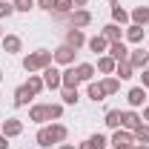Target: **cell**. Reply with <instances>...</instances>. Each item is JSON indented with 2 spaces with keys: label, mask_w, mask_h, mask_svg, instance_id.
I'll return each mask as SVG.
<instances>
[{
  "label": "cell",
  "mask_w": 149,
  "mask_h": 149,
  "mask_svg": "<svg viewBox=\"0 0 149 149\" xmlns=\"http://www.w3.org/2000/svg\"><path fill=\"white\" fill-rule=\"evenodd\" d=\"M55 63V57H52V52L49 49H35V52H29V55L23 57V69L29 74H37V72H43L46 66H52Z\"/></svg>",
  "instance_id": "6da1fadb"
},
{
  "label": "cell",
  "mask_w": 149,
  "mask_h": 149,
  "mask_svg": "<svg viewBox=\"0 0 149 149\" xmlns=\"http://www.w3.org/2000/svg\"><path fill=\"white\" fill-rule=\"evenodd\" d=\"M40 77H43V83H46V89H52V92L63 86V69H57L55 63H52V66H46V69L40 72Z\"/></svg>",
  "instance_id": "7a4b0ae2"
},
{
  "label": "cell",
  "mask_w": 149,
  "mask_h": 149,
  "mask_svg": "<svg viewBox=\"0 0 149 149\" xmlns=\"http://www.w3.org/2000/svg\"><path fill=\"white\" fill-rule=\"evenodd\" d=\"M86 40H89V37L83 35V29H74V26H69V29H66V35H63V43H66V46H72L74 52H80V49L86 46Z\"/></svg>",
  "instance_id": "3957f363"
},
{
  "label": "cell",
  "mask_w": 149,
  "mask_h": 149,
  "mask_svg": "<svg viewBox=\"0 0 149 149\" xmlns=\"http://www.w3.org/2000/svg\"><path fill=\"white\" fill-rule=\"evenodd\" d=\"M74 55H77V52H74L72 46H66V43H60L55 52H52V57H55L57 66H74Z\"/></svg>",
  "instance_id": "277c9868"
},
{
  "label": "cell",
  "mask_w": 149,
  "mask_h": 149,
  "mask_svg": "<svg viewBox=\"0 0 149 149\" xmlns=\"http://www.w3.org/2000/svg\"><path fill=\"white\" fill-rule=\"evenodd\" d=\"M129 46H126V40H115V43H109V49H106V55L115 60V63H120V60H129Z\"/></svg>",
  "instance_id": "5b68a950"
},
{
  "label": "cell",
  "mask_w": 149,
  "mask_h": 149,
  "mask_svg": "<svg viewBox=\"0 0 149 149\" xmlns=\"http://www.w3.org/2000/svg\"><path fill=\"white\" fill-rule=\"evenodd\" d=\"M109 143H112V149L115 146H135V135H132L129 129H115L112 132V138H109Z\"/></svg>",
  "instance_id": "8992f818"
},
{
  "label": "cell",
  "mask_w": 149,
  "mask_h": 149,
  "mask_svg": "<svg viewBox=\"0 0 149 149\" xmlns=\"http://www.w3.org/2000/svg\"><path fill=\"white\" fill-rule=\"evenodd\" d=\"M0 132H3L9 141H12V138H20V135H23V120H20V118H6L3 126H0Z\"/></svg>",
  "instance_id": "52a82bcc"
},
{
  "label": "cell",
  "mask_w": 149,
  "mask_h": 149,
  "mask_svg": "<svg viewBox=\"0 0 149 149\" xmlns=\"http://www.w3.org/2000/svg\"><path fill=\"white\" fill-rule=\"evenodd\" d=\"M0 46H3L6 55H20V52H23V40H20V35H3Z\"/></svg>",
  "instance_id": "ba28073f"
},
{
  "label": "cell",
  "mask_w": 149,
  "mask_h": 149,
  "mask_svg": "<svg viewBox=\"0 0 149 149\" xmlns=\"http://www.w3.org/2000/svg\"><path fill=\"white\" fill-rule=\"evenodd\" d=\"M143 37H146V26H135V23L123 26V40L126 43H143Z\"/></svg>",
  "instance_id": "9c48e42d"
},
{
  "label": "cell",
  "mask_w": 149,
  "mask_h": 149,
  "mask_svg": "<svg viewBox=\"0 0 149 149\" xmlns=\"http://www.w3.org/2000/svg\"><path fill=\"white\" fill-rule=\"evenodd\" d=\"M141 123H143V118H141V115H138L135 109H123V115H120V126H123V129L135 132L138 126H141Z\"/></svg>",
  "instance_id": "30bf717a"
},
{
  "label": "cell",
  "mask_w": 149,
  "mask_h": 149,
  "mask_svg": "<svg viewBox=\"0 0 149 149\" xmlns=\"http://www.w3.org/2000/svg\"><path fill=\"white\" fill-rule=\"evenodd\" d=\"M126 103H129V109L143 106V103H146V89H143V86H132L129 92H126Z\"/></svg>",
  "instance_id": "8fae6325"
},
{
  "label": "cell",
  "mask_w": 149,
  "mask_h": 149,
  "mask_svg": "<svg viewBox=\"0 0 149 149\" xmlns=\"http://www.w3.org/2000/svg\"><path fill=\"white\" fill-rule=\"evenodd\" d=\"M129 63H132L135 72H143V69L149 66V52H143V49H132V52H129Z\"/></svg>",
  "instance_id": "7c38bea8"
},
{
  "label": "cell",
  "mask_w": 149,
  "mask_h": 149,
  "mask_svg": "<svg viewBox=\"0 0 149 149\" xmlns=\"http://www.w3.org/2000/svg\"><path fill=\"white\" fill-rule=\"evenodd\" d=\"M92 12L89 9H74L72 12V26L74 29H86V26H92Z\"/></svg>",
  "instance_id": "4fadbf2b"
},
{
  "label": "cell",
  "mask_w": 149,
  "mask_h": 149,
  "mask_svg": "<svg viewBox=\"0 0 149 149\" xmlns=\"http://www.w3.org/2000/svg\"><path fill=\"white\" fill-rule=\"evenodd\" d=\"M86 49H89V52H95V55L100 57V55H106V49H109V40H106L103 35H95V37H89V40H86Z\"/></svg>",
  "instance_id": "5bb4252c"
},
{
  "label": "cell",
  "mask_w": 149,
  "mask_h": 149,
  "mask_svg": "<svg viewBox=\"0 0 149 149\" xmlns=\"http://www.w3.org/2000/svg\"><path fill=\"white\" fill-rule=\"evenodd\" d=\"M29 120H32V123H37V126H43V123L49 120L46 103H35V106H29Z\"/></svg>",
  "instance_id": "9a60e30c"
},
{
  "label": "cell",
  "mask_w": 149,
  "mask_h": 149,
  "mask_svg": "<svg viewBox=\"0 0 149 149\" xmlns=\"http://www.w3.org/2000/svg\"><path fill=\"white\" fill-rule=\"evenodd\" d=\"M95 72H97V69H95L92 63H77V66H74V74H77L80 83H92V80H95Z\"/></svg>",
  "instance_id": "2e32d148"
},
{
  "label": "cell",
  "mask_w": 149,
  "mask_h": 149,
  "mask_svg": "<svg viewBox=\"0 0 149 149\" xmlns=\"http://www.w3.org/2000/svg\"><path fill=\"white\" fill-rule=\"evenodd\" d=\"M129 20L135 26H149V6H135L129 12Z\"/></svg>",
  "instance_id": "e0dca14e"
},
{
  "label": "cell",
  "mask_w": 149,
  "mask_h": 149,
  "mask_svg": "<svg viewBox=\"0 0 149 149\" xmlns=\"http://www.w3.org/2000/svg\"><path fill=\"white\" fill-rule=\"evenodd\" d=\"M100 35L106 37L109 43H115V40H123V26H118V23H106V26L100 29Z\"/></svg>",
  "instance_id": "ac0fdd59"
},
{
  "label": "cell",
  "mask_w": 149,
  "mask_h": 149,
  "mask_svg": "<svg viewBox=\"0 0 149 149\" xmlns=\"http://www.w3.org/2000/svg\"><path fill=\"white\" fill-rule=\"evenodd\" d=\"M86 97H89V100H95V103L106 100V92H103L100 80H92V83H86Z\"/></svg>",
  "instance_id": "d6986e66"
},
{
  "label": "cell",
  "mask_w": 149,
  "mask_h": 149,
  "mask_svg": "<svg viewBox=\"0 0 149 149\" xmlns=\"http://www.w3.org/2000/svg\"><path fill=\"white\" fill-rule=\"evenodd\" d=\"M49 132H52V141L55 143H66V138H69V126L66 123H57V120H52Z\"/></svg>",
  "instance_id": "ffe728a7"
},
{
  "label": "cell",
  "mask_w": 149,
  "mask_h": 149,
  "mask_svg": "<svg viewBox=\"0 0 149 149\" xmlns=\"http://www.w3.org/2000/svg\"><path fill=\"white\" fill-rule=\"evenodd\" d=\"M32 97H35V95L29 92V86L23 83V86H17V89H15V106H17V109L29 106V100H32Z\"/></svg>",
  "instance_id": "44dd1931"
},
{
  "label": "cell",
  "mask_w": 149,
  "mask_h": 149,
  "mask_svg": "<svg viewBox=\"0 0 149 149\" xmlns=\"http://www.w3.org/2000/svg\"><path fill=\"white\" fill-rule=\"evenodd\" d=\"M35 143L40 149H49V146H55V141H52V132H49V126H40L35 135Z\"/></svg>",
  "instance_id": "7402d4cb"
},
{
  "label": "cell",
  "mask_w": 149,
  "mask_h": 149,
  "mask_svg": "<svg viewBox=\"0 0 149 149\" xmlns=\"http://www.w3.org/2000/svg\"><path fill=\"white\" fill-rule=\"evenodd\" d=\"M77 86H80V80L74 74V66H63V86L60 89H77Z\"/></svg>",
  "instance_id": "603a6c76"
},
{
  "label": "cell",
  "mask_w": 149,
  "mask_h": 149,
  "mask_svg": "<svg viewBox=\"0 0 149 149\" xmlns=\"http://www.w3.org/2000/svg\"><path fill=\"white\" fill-rule=\"evenodd\" d=\"M112 23H118V26H129V23H132V20H129V12H126L123 6H118V3L112 6Z\"/></svg>",
  "instance_id": "cb8c5ba5"
},
{
  "label": "cell",
  "mask_w": 149,
  "mask_h": 149,
  "mask_svg": "<svg viewBox=\"0 0 149 149\" xmlns=\"http://www.w3.org/2000/svg\"><path fill=\"white\" fill-rule=\"evenodd\" d=\"M115 77H118V80H129V77H135V69H132L129 60H120V63L115 66Z\"/></svg>",
  "instance_id": "d4e9b609"
},
{
  "label": "cell",
  "mask_w": 149,
  "mask_h": 149,
  "mask_svg": "<svg viewBox=\"0 0 149 149\" xmlns=\"http://www.w3.org/2000/svg\"><path fill=\"white\" fill-rule=\"evenodd\" d=\"M120 115H123L120 109H106V115H103V123H106L112 132H115V129H120Z\"/></svg>",
  "instance_id": "484cf974"
},
{
  "label": "cell",
  "mask_w": 149,
  "mask_h": 149,
  "mask_svg": "<svg viewBox=\"0 0 149 149\" xmlns=\"http://www.w3.org/2000/svg\"><path fill=\"white\" fill-rule=\"evenodd\" d=\"M115 66H118V63H115L109 55H100V57H97V72L103 74V77H106V74H115Z\"/></svg>",
  "instance_id": "4316f807"
},
{
  "label": "cell",
  "mask_w": 149,
  "mask_h": 149,
  "mask_svg": "<svg viewBox=\"0 0 149 149\" xmlns=\"http://www.w3.org/2000/svg\"><path fill=\"white\" fill-rule=\"evenodd\" d=\"M100 86H103L106 95H118V92H120V80H118L115 74H106V77L100 80Z\"/></svg>",
  "instance_id": "83f0119b"
},
{
  "label": "cell",
  "mask_w": 149,
  "mask_h": 149,
  "mask_svg": "<svg viewBox=\"0 0 149 149\" xmlns=\"http://www.w3.org/2000/svg\"><path fill=\"white\" fill-rule=\"evenodd\" d=\"M26 86H29V92L35 95H40L43 92V89H46V83H43V77H40V74H29V80H26Z\"/></svg>",
  "instance_id": "f1b7e54d"
},
{
  "label": "cell",
  "mask_w": 149,
  "mask_h": 149,
  "mask_svg": "<svg viewBox=\"0 0 149 149\" xmlns=\"http://www.w3.org/2000/svg\"><path fill=\"white\" fill-rule=\"evenodd\" d=\"M60 97H63V106H77L80 92L77 89H60Z\"/></svg>",
  "instance_id": "f546056e"
},
{
  "label": "cell",
  "mask_w": 149,
  "mask_h": 149,
  "mask_svg": "<svg viewBox=\"0 0 149 149\" xmlns=\"http://www.w3.org/2000/svg\"><path fill=\"white\" fill-rule=\"evenodd\" d=\"M132 135H135V143H149V123H141Z\"/></svg>",
  "instance_id": "4dcf8cb0"
},
{
  "label": "cell",
  "mask_w": 149,
  "mask_h": 149,
  "mask_svg": "<svg viewBox=\"0 0 149 149\" xmlns=\"http://www.w3.org/2000/svg\"><path fill=\"white\" fill-rule=\"evenodd\" d=\"M46 112H49V120H60L63 118V103H46Z\"/></svg>",
  "instance_id": "1f68e13d"
},
{
  "label": "cell",
  "mask_w": 149,
  "mask_h": 149,
  "mask_svg": "<svg viewBox=\"0 0 149 149\" xmlns=\"http://www.w3.org/2000/svg\"><path fill=\"white\" fill-rule=\"evenodd\" d=\"M89 141H92V146H95V149H106V146H109V138H106V135H100V132L89 135Z\"/></svg>",
  "instance_id": "d6a6232c"
},
{
  "label": "cell",
  "mask_w": 149,
  "mask_h": 149,
  "mask_svg": "<svg viewBox=\"0 0 149 149\" xmlns=\"http://www.w3.org/2000/svg\"><path fill=\"white\" fill-rule=\"evenodd\" d=\"M12 3H15V12H26V15H29V12L37 6L35 0H12Z\"/></svg>",
  "instance_id": "836d02e7"
},
{
  "label": "cell",
  "mask_w": 149,
  "mask_h": 149,
  "mask_svg": "<svg viewBox=\"0 0 149 149\" xmlns=\"http://www.w3.org/2000/svg\"><path fill=\"white\" fill-rule=\"evenodd\" d=\"M55 12H60V15H72V12H74L72 0H57V3H55Z\"/></svg>",
  "instance_id": "e575fe53"
},
{
  "label": "cell",
  "mask_w": 149,
  "mask_h": 149,
  "mask_svg": "<svg viewBox=\"0 0 149 149\" xmlns=\"http://www.w3.org/2000/svg\"><path fill=\"white\" fill-rule=\"evenodd\" d=\"M12 15H15V3L0 0V20H3V17H12Z\"/></svg>",
  "instance_id": "d590c367"
},
{
  "label": "cell",
  "mask_w": 149,
  "mask_h": 149,
  "mask_svg": "<svg viewBox=\"0 0 149 149\" xmlns=\"http://www.w3.org/2000/svg\"><path fill=\"white\" fill-rule=\"evenodd\" d=\"M35 3H37V9H43V12H49V15H52L57 0H35Z\"/></svg>",
  "instance_id": "8d00e7d4"
},
{
  "label": "cell",
  "mask_w": 149,
  "mask_h": 149,
  "mask_svg": "<svg viewBox=\"0 0 149 149\" xmlns=\"http://www.w3.org/2000/svg\"><path fill=\"white\" fill-rule=\"evenodd\" d=\"M141 86H143V89H149V66L141 72Z\"/></svg>",
  "instance_id": "74e56055"
},
{
  "label": "cell",
  "mask_w": 149,
  "mask_h": 149,
  "mask_svg": "<svg viewBox=\"0 0 149 149\" xmlns=\"http://www.w3.org/2000/svg\"><path fill=\"white\" fill-rule=\"evenodd\" d=\"M86 3H89V0H72V6H74V9H86Z\"/></svg>",
  "instance_id": "f35d334b"
},
{
  "label": "cell",
  "mask_w": 149,
  "mask_h": 149,
  "mask_svg": "<svg viewBox=\"0 0 149 149\" xmlns=\"http://www.w3.org/2000/svg\"><path fill=\"white\" fill-rule=\"evenodd\" d=\"M0 149H9V138H6L3 132H0Z\"/></svg>",
  "instance_id": "ab89813d"
},
{
  "label": "cell",
  "mask_w": 149,
  "mask_h": 149,
  "mask_svg": "<svg viewBox=\"0 0 149 149\" xmlns=\"http://www.w3.org/2000/svg\"><path fill=\"white\" fill-rule=\"evenodd\" d=\"M77 149H95V146H92V141H89V138H86V141H83V143H77Z\"/></svg>",
  "instance_id": "60d3db41"
},
{
  "label": "cell",
  "mask_w": 149,
  "mask_h": 149,
  "mask_svg": "<svg viewBox=\"0 0 149 149\" xmlns=\"http://www.w3.org/2000/svg\"><path fill=\"white\" fill-rule=\"evenodd\" d=\"M141 118H143V123H149V106H143V115Z\"/></svg>",
  "instance_id": "b9f144b4"
},
{
  "label": "cell",
  "mask_w": 149,
  "mask_h": 149,
  "mask_svg": "<svg viewBox=\"0 0 149 149\" xmlns=\"http://www.w3.org/2000/svg\"><path fill=\"white\" fill-rule=\"evenodd\" d=\"M57 149H77L74 143H57Z\"/></svg>",
  "instance_id": "7bdbcfd3"
},
{
  "label": "cell",
  "mask_w": 149,
  "mask_h": 149,
  "mask_svg": "<svg viewBox=\"0 0 149 149\" xmlns=\"http://www.w3.org/2000/svg\"><path fill=\"white\" fill-rule=\"evenodd\" d=\"M135 149H149V143H135Z\"/></svg>",
  "instance_id": "ee69618b"
},
{
  "label": "cell",
  "mask_w": 149,
  "mask_h": 149,
  "mask_svg": "<svg viewBox=\"0 0 149 149\" xmlns=\"http://www.w3.org/2000/svg\"><path fill=\"white\" fill-rule=\"evenodd\" d=\"M115 149H135V146H115Z\"/></svg>",
  "instance_id": "f6af8a7d"
},
{
  "label": "cell",
  "mask_w": 149,
  "mask_h": 149,
  "mask_svg": "<svg viewBox=\"0 0 149 149\" xmlns=\"http://www.w3.org/2000/svg\"><path fill=\"white\" fill-rule=\"evenodd\" d=\"M0 40H3V26H0Z\"/></svg>",
  "instance_id": "bcb514c9"
},
{
  "label": "cell",
  "mask_w": 149,
  "mask_h": 149,
  "mask_svg": "<svg viewBox=\"0 0 149 149\" xmlns=\"http://www.w3.org/2000/svg\"><path fill=\"white\" fill-rule=\"evenodd\" d=\"M0 83H3V69H0Z\"/></svg>",
  "instance_id": "7dc6e473"
},
{
  "label": "cell",
  "mask_w": 149,
  "mask_h": 149,
  "mask_svg": "<svg viewBox=\"0 0 149 149\" xmlns=\"http://www.w3.org/2000/svg\"><path fill=\"white\" fill-rule=\"evenodd\" d=\"M115 3H120V0H112V6H115Z\"/></svg>",
  "instance_id": "c3c4849f"
},
{
  "label": "cell",
  "mask_w": 149,
  "mask_h": 149,
  "mask_svg": "<svg viewBox=\"0 0 149 149\" xmlns=\"http://www.w3.org/2000/svg\"><path fill=\"white\" fill-rule=\"evenodd\" d=\"M0 126H3V120H0Z\"/></svg>",
  "instance_id": "681fc988"
}]
</instances>
